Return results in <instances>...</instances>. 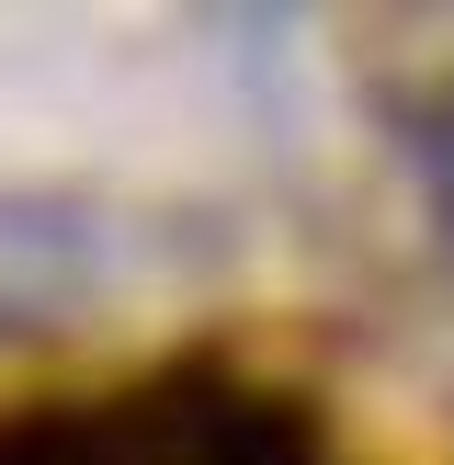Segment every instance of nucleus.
<instances>
[{
	"label": "nucleus",
	"mask_w": 454,
	"mask_h": 465,
	"mask_svg": "<svg viewBox=\"0 0 454 465\" xmlns=\"http://www.w3.org/2000/svg\"><path fill=\"white\" fill-rule=\"evenodd\" d=\"M443 193H454V136H443Z\"/></svg>",
	"instance_id": "f257e3e1"
}]
</instances>
